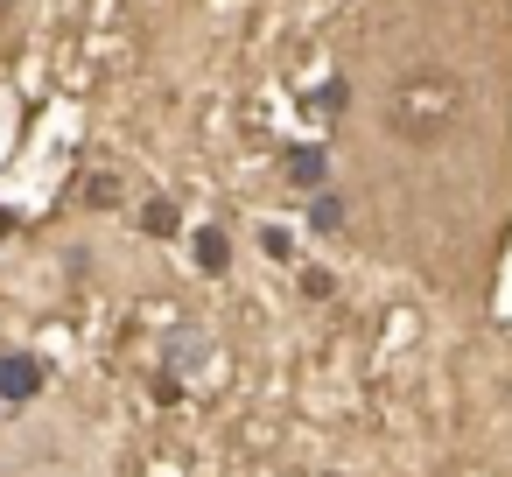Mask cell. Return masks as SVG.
<instances>
[{
	"label": "cell",
	"mask_w": 512,
	"mask_h": 477,
	"mask_svg": "<svg viewBox=\"0 0 512 477\" xmlns=\"http://www.w3.org/2000/svg\"><path fill=\"white\" fill-rule=\"evenodd\" d=\"M337 225H344V204L337 197H316L309 204V232H337Z\"/></svg>",
	"instance_id": "5b68a950"
},
{
	"label": "cell",
	"mask_w": 512,
	"mask_h": 477,
	"mask_svg": "<svg viewBox=\"0 0 512 477\" xmlns=\"http://www.w3.org/2000/svg\"><path fill=\"white\" fill-rule=\"evenodd\" d=\"M36 386H43L36 358H22V351H8V358H0V393H8V400H29Z\"/></svg>",
	"instance_id": "6da1fadb"
},
{
	"label": "cell",
	"mask_w": 512,
	"mask_h": 477,
	"mask_svg": "<svg viewBox=\"0 0 512 477\" xmlns=\"http://www.w3.org/2000/svg\"><path fill=\"white\" fill-rule=\"evenodd\" d=\"M141 225H148L155 239H169V232H176V204H148V211H141Z\"/></svg>",
	"instance_id": "8992f818"
},
{
	"label": "cell",
	"mask_w": 512,
	"mask_h": 477,
	"mask_svg": "<svg viewBox=\"0 0 512 477\" xmlns=\"http://www.w3.org/2000/svg\"><path fill=\"white\" fill-rule=\"evenodd\" d=\"M204 358V344H197V330H176V344H169V372H190Z\"/></svg>",
	"instance_id": "277c9868"
},
{
	"label": "cell",
	"mask_w": 512,
	"mask_h": 477,
	"mask_svg": "<svg viewBox=\"0 0 512 477\" xmlns=\"http://www.w3.org/2000/svg\"><path fill=\"white\" fill-rule=\"evenodd\" d=\"M281 162H288V183H302V190L323 183V148H288Z\"/></svg>",
	"instance_id": "7a4b0ae2"
},
{
	"label": "cell",
	"mask_w": 512,
	"mask_h": 477,
	"mask_svg": "<svg viewBox=\"0 0 512 477\" xmlns=\"http://www.w3.org/2000/svg\"><path fill=\"white\" fill-rule=\"evenodd\" d=\"M225 260H232V246H225V232H197V267H211V274H218Z\"/></svg>",
	"instance_id": "3957f363"
}]
</instances>
